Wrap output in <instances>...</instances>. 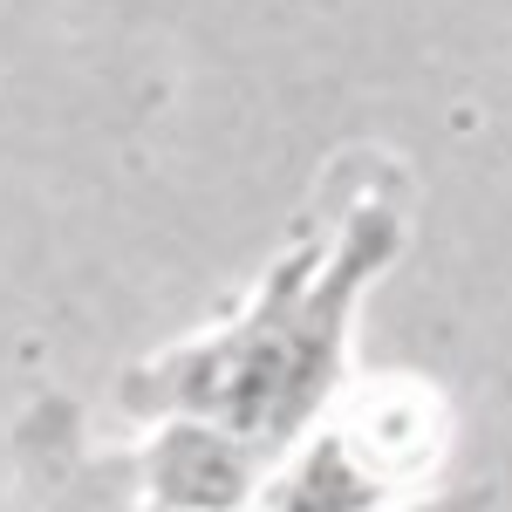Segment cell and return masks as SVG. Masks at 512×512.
<instances>
[{
	"instance_id": "cell-4",
	"label": "cell",
	"mask_w": 512,
	"mask_h": 512,
	"mask_svg": "<svg viewBox=\"0 0 512 512\" xmlns=\"http://www.w3.org/2000/svg\"><path fill=\"white\" fill-rule=\"evenodd\" d=\"M390 512H485L478 492H458V499H431V506H390Z\"/></svg>"
},
{
	"instance_id": "cell-1",
	"label": "cell",
	"mask_w": 512,
	"mask_h": 512,
	"mask_svg": "<svg viewBox=\"0 0 512 512\" xmlns=\"http://www.w3.org/2000/svg\"><path fill=\"white\" fill-rule=\"evenodd\" d=\"M403 239H410L403 192L383 178H362L280 246V260L239 308L144 355L117 383V403L144 424L205 417L246 437L253 451L287 458L349 383L362 294L396 267Z\"/></svg>"
},
{
	"instance_id": "cell-2",
	"label": "cell",
	"mask_w": 512,
	"mask_h": 512,
	"mask_svg": "<svg viewBox=\"0 0 512 512\" xmlns=\"http://www.w3.org/2000/svg\"><path fill=\"white\" fill-rule=\"evenodd\" d=\"M424 458V410L376 417L369 437L355 424H328L301 437L280 458V472H267L253 512H390L403 478L424 472Z\"/></svg>"
},
{
	"instance_id": "cell-3",
	"label": "cell",
	"mask_w": 512,
	"mask_h": 512,
	"mask_svg": "<svg viewBox=\"0 0 512 512\" xmlns=\"http://www.w3.org/2000/svg\"><path fill=\"white\" fill-rule=\"evenodd\" d=\"M267 451L205 417H158L137 451V485L151 512H246L267 485Z\"/></svg>"
}]
</instances>
